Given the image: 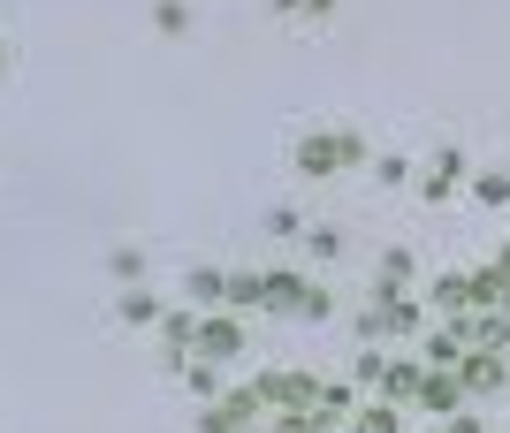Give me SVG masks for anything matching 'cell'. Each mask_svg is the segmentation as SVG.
I'll return each instance as SVG.
<instances>
[{"label":"cell","mask_w":510,"mask_h":433,"mask_svg":"<svg viewBox=\"0 0 510 433\" xmlns=\"http://www.w3.org/2000/svg\"><path fill=\"white\" fill-rule=\"evenodd\" d=\"M343 160H351V137H305L297 145V167H305V176H335Z\"/></svg>","instance_id":"cell-1"}]
</instances>
